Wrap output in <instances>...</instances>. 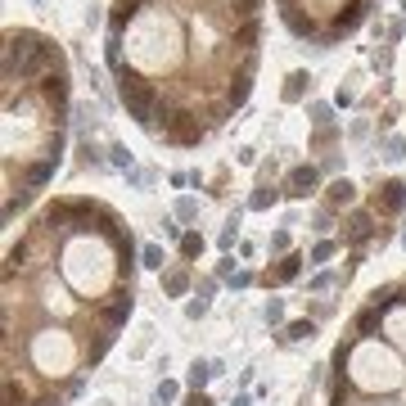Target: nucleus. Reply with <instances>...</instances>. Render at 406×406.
Here are the masks:
<instances>
[{
	"label": "nucleus",
	"instance_id": "nucleus-13",
	"mask_svg": "<svg viewBox=\"0 0 406 406\" xmlns=\"http://www.w3.org/2000/svg\"><path fill=\"white\" fill-rule=\"evenodd\" d=\"M41 221H45V230H63L68 221H73V208H68V203H50Z\"/></svg>",
	"mask_w": 406,
	"mask_h": 406
},
{
	"label": "nucleus",
	"instance_id": "nucleus-42",
	"mask_svg": "<svg viewBox=\"0 0 406 406\" xmlns=\"http://www.w3.org/2000/svg\"><path fill=\"white\" fill-rule=\"evenodd\" d=\"M217 276H221V280H230V276H235V262H230V257H226V262H217Z\"/></svg>",
	"mask_w": 406,
	"mask_h": 406
},
{
	"label": "nucleus",
	"instance_id": "nucleus-30",
	"mask_svg": "<svg viewBox=\"0 0 406 406\" xmlns=\"http://www.w3.org/2000/svg\"><path fill=\"white\" fill-rule=\"evenodd\" d=\"M109 343H113V334H100V338L91 343V352H86V356H91V361H100V356L109 352Z\"/></svg>",
	"mask_w": 406,
	"mask_h": 406
},
{
	"label": "nucleus",
	"instance_id": "nucleus-33",
	"mask_svg": "<svg viewBox=\"0 0 406 406\" xmlns=\"http://www.w3.org/2000/svg\"><path fill=\"white\" fill-rule=\"evenodd\" d=\"M195 212H199V203H195V199H181V203H176V217H181V221H190Z\"/></svg>",
	"mask_w": 406,
	"mask_h": 406
},
{
	"label": "nucleus",
	"instance_id": "nucleus-18",
	"mask_svg": "<svg viewBox=\"0 0 406 406\" xmlns=\"http://www.w3.org/2000/svg\"><path fill=\"white\" fill-rule=\"evenodd\" d=\"M212 375H217V366H212V361H195V366H190V389H203V384H208L212 379Z\"/></svg>",
	"mask_w": 406,
	"mask_h": 406
},
{
	"label": "nucleus",
	"instance_id": "nucleus-24",
	"mask_svg": "<svg viewBox=\"0 0 406 406\" xmlns=\"http://www.w3.org/2000/svg\"><path fill=\"white\" fill-rule=\"evenodd\" d=\"M276 199H280V190H257V195L248 199V208H253V212H266V208H271V203H276Z\"/></svg>",
	"mask_w": 406,
	"mask_h": 406
},
{
	"label": "nucleus",
	"instance_id": "nucleus-29",
	"mask_svg": "<svg viewBox=\"0 0 406 406\" xmlns=\"http://www.w3.org/2000/svg\"><path fill=\"white\" fill-rule=\"evenodd\" d=\"M176 393H181L176 384H172V379H163V384H158V393H153V402H158V406H167L172 398H176Z\"/></svg>",
	"mask_w": 406,
	"mask_h": 406
},
{
	"label": "nucleus",
	"instance_id": "nucleus-3",
	"mask_svg": "<svg viewBox=\"0 0 406 406\" xmlns=\"http://www.w3.org/2000/svg\"><path fill=\"white\" fill-rule=\"evenodd\" d=\"M199 118L195 113H167V122H163V140H172V144H199Z\"/></svg>",
	"mask_w": 406,
	"mask_h": 406
},
{
	"label": "nucleus",
	"instance_id": "nucleus-15",
	"mask_svg": "<svg viewBox=\"0 0 406 406\" xmlns=\"http://www.w3.org/2000/svg\"><path fill=\"white\" fill-rule=\"evenodd\" d=\"M352 199H356V186H352V181H343V176H338L334 186H330V208H347Z\"/></svg>",
	"mask_w": 406,
	"mask_h": 406
},
{
	"label": "nucleus",
	"instance_id": "nucleus-6",
	"mask_svg": "<svg viewBox=\"0 0 406 406\" xmlns=\"http://www.w3.org/2000/svg\"><path fill=\"white\" fill-rule=\"evenodd\" d=\"M370 235H375V217H370V212H352V217L343 221V239H347V244L361 248Z\"/></svg>",
	"mask_w": 406,
	"mask_h": 406
},
{
	"label": "nucleus",
	"instance_id": "nucleus-47",
	"mask_svg": "<svg viewBox=\"0 0 406 406\" xmlns=\"http://www.w3.org/2000/svg\"><path fill=\"white\" fill-rule=\"evenodd\" d=\"M280 5H285V9H294V0H280Z\"/></svg>",
	"mask_w": 406,
	"mask_h": 406
},
{
	"label": "nucleus",
	"instance_id": "nucleus-50",
	"mask_svg": "<svg viewBox=\"0 0 406 406\" xmlns=\"http://www.w3.org/2000/svg\"><path fill=\"white\" fill-rule=\"evenodd\" d=\"M153 406H158V402H153Z\"/></svg>",
	"mask_w": 406,
	"mask_h": 406
},
{
	"label": "nucleus",
	"instance_id": "nucleus-34",
	"mask_svg": "<svg viewBox=\"0 0 406 406\" xmlns=\"http://www.w3.org/2000/svg\"><path fill=\"white\" fill-rule=\"evenodd\" d=\"M334 285V276H330V271H321V276H312V289H316V294H325V289H330Z\"/></svg>",
	"mask_w": 406,
	"mask_h": 406
},
{
	"label": "nucleus",
	"instance_id": "nucleus-31",
	"mask_svg": "<svg viewBox=\"0 0 406 406\" xmlns=\"http://www.w3.org/2000/svg\"><path fill=\"white\" fill-rule=\"evenodd\" d=\"M5 406H23V389L14 379H5Z\"/></svg>",
	"mask_w": 406,
	"mask_h": 406
},
{
	"label": "nucleus",
	"instance_id": "nucleus-14",
	"mask_svg": "<svg viewBox=\"0 0 406 406\" xmlns=\"http://www.w3.org/2000/svg\"><path fill=\"white\" fill-rule=\"evenodd\" d=\"M248 91H253V73H239L235 82H230V95H226V100H230V109H239V104L248 100Z\"/></svg>",
	"mask_w": 406,
	"mask_h": 406
},
{
	"label": "nucleus",
	"instance_id": "nucleus-32",
	"mask_svg": "<svg viewBox=\"0 0 406 406\" xmlns=\"http://www.w3.org/2000/svg\"><path fill=\"white\" fill-rule=\"evenodd\" d=\"M330 257H334V244H330V239H321V244L312 248V262H330Z\"/></svg>",
	"mask_w": 406,
	"mask_h": 406
},
{
	"label": "nucleus",
	"instance_id": "nucleus-19",
	"mask_svg": "<svg viewBox=\"0 0 406 406\" xmlns=\"http://www.w3.org/2000/svg\"><path fill=\"white\" fill-rule=\"evenodd\" d=\"M379 321H384L379 307H366V312L356 316V334H375V330H379Z\"/></svg>",
	"mask_w": 406,
	"mask_h": 406
},
{
	"label": "nucleus",
	"instance_id": "nucleus-37",
	"mask_svg": "<svg viewBox=\"0 0 406 406\" xmlns=\"http://www.w3.org/2000/svg\"><path fill=\"white\" fill-rule=\"evenodd\" d=\"M285 248H289V235H285V230H276V235H271V253H285Z\"/></svg>",
	"mask_w": 406,
	"mask_h": 406
},
{
	"label": "nucleus",
	"instance_id": "nucleus-21",
	"mask_svg": "<svg viewBox=\"0 0 406 406\" xmlns=\"http://www.w3.org/2000/svg\"><path fill=\"white\" fill-rule=\"evenodd\" d=\"M312 334H316L312 321H294V325H285V334H280V338H285V343H298V338H312Z\"/></svg>",
	"mask_w": 406,
	"mask_h": 406
},
{
	"label": "nucleus",
	"instance_id": "nucleus-39",
	"mask_svg": "<svg viewBox=\"0 0 406 406\" xmlns=\"http://www.w3.org/2000/svg\"><path fill=\"white\" fill-rule=\"evenodd\" d=\"M330 226H334V212L321 208V212H316V230H330Z\"/></svg>",
	"mask_w": 406,
	"mask_h": 406
},
{
	"label": "nucleus",
	"instance_id": "nucleus-16",
	"mask_svg": "<svg viewBox=\"0 0 406 406\" xmlns=\"http://www.w3.org/2000/svg\"><path fill=\"white\" fill-rule=\"evenodd\" d=\"M163 289H167L172 298H181L190 289V271L186 266H176V271H167V276H163Z\"/></svg>",
	"mask_w": 406,
	"mask_h": 406
},
{
	"label": "nucleus",
	"instance_id": "nucleus-9",
	"mask_svg": "<svg viewBox=\"0 0 406 406\" xmlns=\"http://www.w3.org/2000/svg\"><path fill=\"white\" fill-rule=\"evenodd\" d=\"M41 95L54 104V109H63V104H68V77H63V73H50V77L41 82Z\"/></svg>",
	"mask_w": 406,
	"mask_h": 406
},
{
	"label": "nucleus",
	"instance_id": "nucleus-4",
	"mask_svg": "<svg viewBox=\"0 0 406 406\" xmlns=\"http://www.w3.org/2000/svg\"><path fill=\"white\" fill-rule=\"evenodd\" d=\"M131 307H135V303H131V289H127V294H113L109 303L100 307V316H104V330H118V325L131 316Z\"/></svg>",
	"mask_w": 406,
	"mask_h": 406
},
{
	"label": "nucleus",
	"instance_id": "nucleus-20",
	"mask_svg": "<svg viewBox=\"0 0 406 406\" xmlns=\"http://www.w3.org/2000/svg\"><path fill=\"white\" fill-rule=\"evenodd\" d=\"M398 294H402L398 285H384V289H375V294H370V307H379V312H389V307L398 303Z\"/></svg>",
	"mask_w": 406,
	"mask_h": 406
},
{
	"label": "nucleus",
	"instance_id": "nucleus-41",
	"mask_svg": "<svg viewBox=\"0 0 406 406\" xmlns=\"http://www.w3.org/2000/svg\"><path fill=\"white\" fill-rule=\"evenodd\" d=\"M109 63H113V68L122 63V54H118V36H109Z\"/></svg>",
	"mask_w": 406,
	"mask_h": 406
},
{
	"label": "nucleus",
	"instance_id": "nucleus-12",
	"mask_svg": "<svg viewBox=\"0 0 406 406\" xmlns=\"http://www.w3.org/2000/svg\"><path fill=\"white\" fill-rule=\"evenodd\" d=\"M285 23H289V32H294V36H316V23H312V14H298V9H285Z\"/></svg>",
	"mask_w": 406,
	"mask_h": 406
},
{
	"label": "nucleus",
	"instance_id": "nucleus-2",
	"mask_svg": "<svg viewBox=\"0 0 406 406\" xmlns=\"http://www.w3.org/2000/svg\"><path fill=\"white\" fill-rule=\"evenodd\" d=\"M118 95H122V104H127V113L140 127H149V131H158V91H153L144 77H135V73H122L118 77Z\"/></svg>",
	"mask_w": 406,
	"mask_h": 406
},
{
	"label": "nucleus",
	"instance_id": "nucleus-40",
	"mask_svg": "<svg viewBox=\"0 0 406 406\" xmlns=\"http://www.w3.org/2000/svg\"><path fill=\"white\" fill-rule=\"evenodd\" d=\"M402 149H406V144L398 140V135H393V140H389V153H384V158H402Z\"/></svg>",
	"mask_w": 406,
	"mask_h": 406
},
{
	"label": "nucleus",
	"instance_id": "nucleus-45",
	"mask_svg": "<svg viewBox=\"0 0 406 406\" xmlns=\"http://www.w3.org/2000/svg\"><path fill=\"white\" fill-rule=\"evenodd\" d=\"M230 406H253V402H248V398H235V402H230Z\"/></svg>",
	"mask_w": 406,
	"mask_h": 406
},
{
	"label": "nucleus",
	"instance_id": "nucleus-17",
	"mask_svg": "<svg viewBox=\"0 0 406 406\" xmlns=\"http://www.w3.org/2000/svg\"><path fill=\"white\" fill-rule=\"evenodd\" d=\"M307 82H312L307 73H289V82H285V100H289V104H298V100H303V91H307Z\"/></svg>",
	"mask_w": 406,
	"mask_h": 406
},
{
	"label": "nucleus",
	"instance_id": "nucleus-7",
	"mask_svg": "<svg viewBox=\"0 0 406 406\" xmlns=\"http://www.w3.org/2000/svg\"><path fill=\"white\" fill-rule=\"evenodd\" d=\"M379 212H389V217H398V212L406 208V186L402 181H384L379 186V203H375Z\"/></svg>",
	"mask_w": 406,
	"mask_h": 406
},
{
	"label": "nucleus",
	"instance_id": "nucleus-48",
	"mask_svg": "<svg viewBox=\"0 0 406 406\" xmlns=\"http://www.w3.org/2000/svg\"><path fill=\"white\" fill-rule=\"evenodd\" d=\"M402 244H406V230H402Z\"/></svg>",
	"mask_w": 406,
	"mask_h": 406
},
{
	"label": "nucleus",
	"instance_id": "nucleus-35",
	"mask_svg": "<svg viewBox=\"0 0 406 406\" xmlns=\"http://www.w3.org/2000/svg\"><path fill=\"white\" fill-rule=\"evenodd\" d=\"M203 312H208V298H195V303H190V307H186V316H190V321H199V316H203Z\"/></svg>",
	"mask_w": 406,
	"mask_h": 406
},
{
	"label": "nucleus",
	"instance_id": "nucleus-11",
	"mask_svg": "<svg viewBox=\"0 0 406 406\" xmlns=\"http://www.w3.org/2000/svg\"><path fill=\"white\" fill-rule=\"evenodd\" d=\"M140 5H144V0H118V5H113V18H109V32L118 36V32H122V23H127V18H131Z\"/></svg>",
	"mask_w": 406,
	"mask_h": 406
},
{
	"label": "nucleus",
	"instance_id": "nucleus-49",
	"mask_svg": "<svg viewBox=\"0 0 406 406\" xmlns=\"http://www.w3.org/2000/svg\"><path fill=\"white\" fill-rule=\"evenodd\" d=\"M402 9H406V0H402Z\"/></svg>",
	"mask_w": 406,
	"mask_h": 406
},
{
	"label": "nucleus",
	"instance_id": "nucleus-46",
	"mask_svg": "<svg viewBox=\"0 0 406 406\" xmlns=\"http://www.w3.org/2000/svg\"><path fill=\"white\" fill-rule=\"evenodd\" d=\"M36 406H59V402H54V398H41V402H36Z\"/></svg>",
	"mask_w": 406,
	"mask_h": 406
},
{
	"label": "nucleus",
	"instance_id": "nucleus-10",
	"mask_svg": "<svg viewBox=\"0 0 406 406\" xmlns=\"http://www.w3.org/2000/svg\"><path fill=\"white\" fill-rule=\"evenodd\" d=\"M298 271H303V257H298V253H289L285 262H280V266L266 276V285H289V280H298Z\"/></svg>",
	"mask_w": 406,
	"mask_h": 406
},
{
	"label": "nucleus",
	"instance_id": "nucleus-43",
	"mask_svg": "<svg viewBox=\"0 0 406 406\" xmlns=\"http://www.w3.org/2000/svg\"><path fill=\"white\" fill-rule=\"evenodd\" d=\"M257 5H262V0H235V9H239V14H253Z\"/></svg>",
	"mask_w": 406,
	"mask_h": 406
},
{
	"label": "nucleus",
	"instance_id": "nucleus-28",
	"mask_svg": "<svg viewBox=\"0 0 406 406\" xmlns=\"http://www.w3.org/2000/svg\"><path fill=\"white\" fill-rule=\"evenodd\" d=\"M235 41L244 45V50H253V41H257V23H253V18H248V23L239 27V36H235Z\"/></svg>",
	"mask_w": 406,
	"mask_h": 406
},
{
	"label": "nucleus",
	"instance_id": "nucleus-44",
	"mask_svg": "<svg viewBox=\"0 0 406 406\" xmlns=\"http://www.w3.org/2000/svg\"><path fill=\"white\" fill-rule=\"evenodd\" d=\"M186 406H212V398H203V393H190Z\"/></svg>",
	"mask_w": 406,
	"mask_h": 406
},
{
	"label": "nucleus",
	"instance_id": "nucleus-25",
	"mask_svg": "<svg viewBox=\"0 0 406 406\" xmlns=\"http://www.w3.org/2000/svg\"><path fill=\"white\" fill-rule=\"evenodd\" d=\"M109 163H113V167H122V172H131V149H127V144H113Z\"/></svg>",
	"mask_w": 406,
	"mask_h": 406
},
{
	"label": "nucleus",
	"instance_id": "nucleus-5",
	"mask_svg": "<svg viewBox=\"0 0 406 406\" xmlns=\"http://www.w3.org/2000/svg\"><path fill=\"white\" fill-rule=\"evenodd\" d=\"M316 181H321V172H316L312 167V163H307V167H294V172H289V181H285V195H294V199H307V195H312V190H316Z\"/></svg>",
	"mask_w": 406,
	"mask_h": 406
},
{
	"label": "nucleus",
	"instance_id": "nucleus-38",
	"mask_svg": "<svg viewBox=\"0 0 406 406\" xmlns=\"http://www.w3.org/2000/svg\"><path fill=\"white\" fill-rule=\"evenodd\" d=\"M230 285H235V289H248V285H253V271H235V276H230Z\"/></svg>",
	"mask_w": 406,
	"mask_h": 406
},
{
	"label": "nucleus",
	"instance_id": "nucleus-8",
	"mask_svg": "<svg viewBox=\"0 0 406 406\" xmlns=\"http://www.w3.org/2000/svg\"><path fill=\"white\" fill-rule=\"evenodd\" d=\"M366 18V0H347L343 9H338L334 14V36H343V32H352L356 23H361Z\"/></svg>",
	"mask_w": 406,
	"mask_h": 406
},
{
	"label": "nucleus",
	"instance_id": "nucleus-27",
	"mask_svg": "<svg viewBox=\"0 0 406 406\" xmlns=\"http://www.w3.org/2000/svg\"><path fill=\"white\" fill-rule=\"evenodd\" d=\"M262 316H266V325H280V321H285V303H280V298H271V303L262 307Z\"/></svg>",
	"mask_w": 406,
	"mask_h": 406
},
{
	"label": "nucleus",
	"instance_id": "nucleus-26",
	"mask_svg": "<svg viewBox=\"0 0 406 406\" xmlns=\"http://www.w3.org/2000/svg\"><path fill=\"white\" fill-rule=\"evenodd\" d=\"M181 253H186V257H199L203 253V235H195V230H190V235H181Z\"/></svg>",
	"mask_w": 406,
	"mask_h": 406
},
{
	"label": "nucleus",
	"instance_id": "nucleus-1",
	"mask_svg": "<svg viewBox=\"0 0 406 406\" xmlns=\"http://www.w3.org/2000/svg\"><path fill=\"white\" fill-rule=\"evenodd\" d=\"M54 59V50L41 41V36H32V32H14L9 36V50H5V82H14V73L18 77H32V73H41L45 63Z\"/></svg>",
	"mask_w": 406,
	"mask_h": 406
},
{
	"label": "nucleus",
	"instance_id": "nucleus-22",
	"mask_svg": "<svg viewBox=\"0 0 406 406\" xmlns=\"http://www.w3.org/2000/svg\"><path fill=\"white\" fill-rule=\"evenodd\" d=\"M163 262H167V257H163V248H158V244H144V248H140V266L163 271Z\"/></svg>",
	"mask_w": 406,
	"mask_h": 406
},
{
	"label": "nucleus",
	"instance_id": "nucleus-23",
	"mask_svg": "<svg viewBox=\"0 0 406 406\" xmlns=\"http://www.w3.org/2000/svg\"><path fill=\"white\" fill-rule=\"evenodd\" d=\"M23 262H27V244H14L5 253V276H14V266H23Z\"/></svg>",
	"mask_w": 406,
	"mask_h": 406
},
{
	"label": "nucleus",
	"instance_id": "nucleus-36",
	"mask_svg": "<svg viewBox=\"0 0 406 406\" xmlns=\"http://www.w3.org/2000/svg\"><path fill=\"white\" fill-rule=\"evenodd\" d=\"M312 118L321 122V127H330V104H312Z\"/></svg>",
	"mask_w": 406,
	"mask_h": 406
}]
</instances>
